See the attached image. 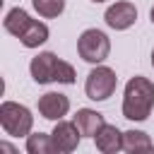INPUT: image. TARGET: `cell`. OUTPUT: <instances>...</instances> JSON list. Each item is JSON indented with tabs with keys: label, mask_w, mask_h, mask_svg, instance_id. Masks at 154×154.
<instances>
[{
	"label": "cell",
	"mask_w": 154,
	"mask_h": 154,
	"mask_svg": "<svg viewBox=\"0 0 154 154\" xmlns=\"http://www.w3.org/2000/svg\"><path fill=\"white\" fill-rule=\"evenodd\" d=\"M116 87H118V77L116 70H111L108 65H94V70L84 79V94L91 101H106L108 96H113Z\"/></svg>",
	"instance_id": "5"
},
{
	"label": "cell",
	"mask_w": 154,
	"mask_h": 154,
	"mask_svg": "<svg viewBox=\"0 0 154 154\" xmlns=\"http://www.w3.org/2000/svg\"><path fill=\"white\" fill-rule=\"evenodd\" d=\"M123 152H128V154L154 152V142H152L149 135L142 132V130H125V132H123Z\"/></svg>",
	"instance_id": "12"
},
{
	"label": "cell",
	"mask_w": 154,
	"mask_h": 154,
	"mask_svg": "<svg viewBox=\"0 0 154 154\" xmlns=\"http://www.w3.org/2000/svg\"><path fill=\"white\" fill-rule=\"evenodd\" d=\"M26 152L29 154H53V137L51 132H29L26 135Z\"/></svg>",
	"instance_id": "13"
},
{
	"label": "cell",
	"mask_w": 154,
	"mask_h": 154,
	"mask_svg": "<svg viewBox=\"0 0 154 154\" xmlns=\"http://www.w3.org/2000/svg\"><path fill=\"white\" fill-rule=\"evenodd\" d=\"M31 5L43 19H55L65 10V0H31Z\"/></svg>",
	"instance_id": "14"
},
{
	"label": "cell",
	"mask_w": 154,
	"mask_h": 154,
	"mask_svg": "<svg viewBox=\"0 0 154 154\" xmlns=\"http://www.w3.org/2000/svg\"><path fill=\"white\" fill-rule=\"evenodd\" d=\"M70 111V99L60 91H46L43 96H38V113L46 120H63Z\"/></svg>",
	"instance_id": "8"
},
{
	"label": "cell",
	"mask_w": 154,
	"mask_h": 154,
	"mask_svg": "<svg viewBox=\"0 0 154 154\" xmlns=\"http://www.w3.org/2000/svg\"><path fill=\"white\" fill-rule=\"evenodd\" d=\"M152 67H154V48H152Z\"/></svg>",
	"instance_id": "16"
},
{
	"label": "cell",
	"mask_w": 154,
	"mask_h": 154,
	"mask_svg": "<svg viewBox=\"0 0 154 154\" xmlns=\"http://www.w3.org/2000/svg\"><path fill=\"white\" fill-rule=\"evenodd\" d=\"M152 108H154V82L142 75L130 77L123 91V106H120L123 118L142 123L152 116Z\"/></svg>",
	"instance_id": "1"
},
{
	"label": "cell",
	"mask_w": 154,
	"mask_h": 154,
	"mask_svg": "<svg viewBox=\"0 0 154 154\" xmlns=\"http://www.w3.org/2000/svg\"><path fill=\"white\" fill-rule=\"evenodd\" d=\"M29 72H31V79L36 84H48V82H60V84H75V67L65 60H60L55 53L51 51H43L38 55L31 58L29 63Z\"/></svg>",
	"instance_id": "2"
},
{
	"label": "cell",
	"mask_w": 154,
	"mask_h": 154,
	"mask_svg": "<svg viewBox=\"0 0 154 154\" xmlns=\"http://www.w3.org/2000/svg\"><path fill=\"white\" fill-rule=\"evenodd\" d=\"M0 125L5 135L10 137H26L34 128V116L26 106L17 101H2L0 103Z\"/></svg>",
	"instance_id": "3"
},
{
	"label": "cell",
	"mask_w": 154,
	"mask_h": 154,
	"mask_svg": "<svg viewBox=\"0 0 154 154\" xmlns=\"http://www.w3.org/2000/svg\"><path fill=\"white\" fill-rule=\"evenodd\" d=\"M48 36H51L48 26H46L43 22H38V19H31L29 26L19 34V43H22L24 48H38L41 43L48 41Z\"/></svg>",
	"instance_id": "11"
},
{
	"label": "cell",
	"mask_w": 154,
	"mask_h": 154,
	"mask_svg": "<svg viewBox=\"0 0 154 154\" xmlns=\"http://www.w3.org/2000/svg\"><path fill=\"white\" fill-rule=\"evenodd\" d=\"M51 137H53V147H55L58 154H70V152L77 149V144L82 140V132L75 125V120H55V128H53Z\"/></svg>",
	"instance_id": "6"
},
{
	"label": "cell",
	"mask_w": 154,
	"mask_h": 154,
	"mask_svg": "<svg viewBox=\"0 0 154 154\" xmlns=\"http://www.w3.org/2000/svg\"><path fill=\"white\" fill-rule=\"evenodd\" d=\"M91 2H96V5H99V2H106V0H91Z\"/></svg>",
	"instance_id": "17"
},
{
	"label": "cell",
	"mask_w": 154,
	"mask_h": 154,
	"mask_svg": "<svg viewBox=\"0 0 154 154\" xmlns=\"http://www.w3.org/2000/svg\"><path fill=\"white\" fill-rule=\"evenodd\" d=\"M94 142H96V149L103 152V154H116L123 149V132L116 128V125H103L96 135H94Z\"/></svg>",
	"instance_id": "10"
},
{
	"label": "cell",
	"mask_w": 154,
	"mask_h": 154,
	"mask_svg": "<svg viewBox=\"0 0 154 154\" xmlns=\"http://www.w3.org/2000/svg\"><path fill=\"white\" fill-rule=\"evenodd\" d=\"M149 19H152V24H154V7L149 10Z\"/></svg>",
	"instance_id": "15"
},
{
	"label": "cell",
	"mask_w": 154,
	"mask_h": 154,
	"mask_svg": "<svg viewBox=\"0 0 154 154\" xmlns=\"http://www.w3.org/2000/svg\"><path fill=\"white\" fill-rule=\"evenodd\" d=\"M72 120H75V125L79 128L82 137H91V140H94V135L106 125L103 116H101L96 108H77V113H75Z\"/></svg>",
	"instance_id": "9"
},
{
	"label": "cell",
	"mask_w": 154,
	"mask_h": 154,
	"mask_svg": "<svg viewBox=\"0 0 154 154\" xmlns=\"http://www.w3.org/2000/svg\"><path fill=\"white\" fill-rule=\"evenodd\" d=\"M77 53L84 63L101 65L111 53V38L101 29H84L77 38Z\"/></svg>",
	"instance_id": "4"
},
{
	"label": "cell",
	"mask_w": 154,
	"mask_h": 154,
	"mask_svg": "<svg viewBox=\"0 0 154 154\" xmlns=\"http://www.w3.org/2000/svg\"><path fill=\"white\" fill-rule=\"evenodd\" d=\"M103 22L116 31H125L137 22V7L128 0H118L103 12Z\"/></svg>",
	"instance_id": "7"
}]
</instances>
